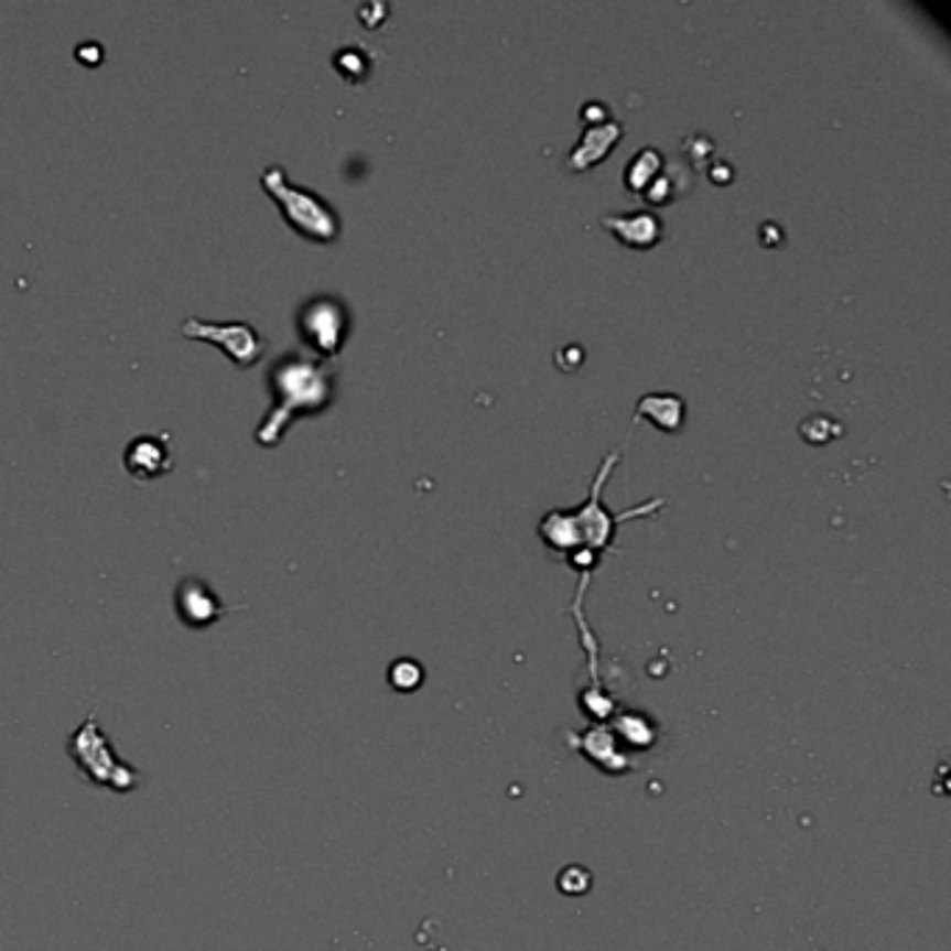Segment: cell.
Returning a JSON list of instances; mask_svg holds the SVG:
<instances>
[{"instance_id":"cell-1","label":"cell","mask_w":951,"mask_h":951,"mask_svg":"<svg viewBox=\"0 0 951 951\" xmlns=\"http://www.w3.org/2000/svg\"><path fill=\"white\" fill-rule=\"evenodd\" d=\"M271 411L262 417L255 439L260 446H277L299 417L327 411L335 397V369L327 360L288 352L268 371Z\"/></svg>"},{"instance_id":"cell-2","label":"cell","mask_w":951,"mask_h":951,"mask_svg":"<svg viewBox=\"0 0 951 951\" xmlns=\"http://www.w3.org/2000/svg\"><path fill=\"white\" fill-rule=\"evenodd\" d=\"M260 185L268 196L274 198L288 226L296 229L302 238L313 240V244H333L341 235V218L333 209V204L318 196V193L307 191V187L293 185L285 167H266L260 173Z\"/></svg>"},{"instance_id":"cell-3","label":"cell","mask_w":951,"mask_h":951,"mask_svg":"<svg viewBox=\"0 0 951 951\" xmlns=\"http://www.w3.org/2000/svg\"><path fill=\"white\" fill-rule=\"evenodd\" d=\"M67 756L76 761L78 774H82L89 785L107 787V790L120 792V796L131 792L140 785L138 767L120 761L109 737L101 732V726H98L96 714H89L82 726L73 732V737L67 739Z\"/></svg>"},{"instance_id":"cell-4","label":"cell","mask_w":951,"mask_h":951,"mask_svg":"<svg viewBox=\"0 0 951 951\" xmlns=\"http://www.w3.org/2000/svg\"><path fill=\"white\" fill-rule=\"evenodd\" d=\"M617 458H619V450L608 452L606 461H603L601 469H597L595 480H592V488H588L586 502H581V506L572 508L570 511L572 525H575V530H577V539H581V548L592 550V553H597V555H601L606 548H612L614 533H617V528L625 522V519L648 517V514H653L656 508L664 506V500H661V497H653V500L642 502V506L628 508V511H619V514L608 511V508L603 506V486H606L608 475H612V466L617 464Z\"/></svg>"},{"instance_id":"cell-5","label":"cell","mask_w":951,"mask_h":951,"mask_svg":"<svg viewBox=\"0 0 951 951\" xmlns=\"http://www.w3.org/2000/svg\"><path fill=\"white\" fill-rule=\"evenodd\" d=\"M296 329L302 344L313 352L318 360H333L349 335V310L341 299L313 296L299 307Z\"/></svg>"},{"instance_id":"cell-6","label":"cell","mask_w":951,"mask_h":951,"mask_svg":"<svg viewBox=\"0 0 951 951\" xmlns=\"http://www.w3.org/2000/svg\"><path fill=\"white\" fill-rule=\"evenodd\" d=\"M182 335H185L187 341H204V344L218 346L238 369L257 366L268 349L266 338L257 333V327H251V324L246 322L213 324L193 315V318L182 322Z\"/></svg>"},{"instance_id":"cell-7","label":"cell","mask_w":951,"mask_h":951,"mask_svg":"<svg viewBox=\"0 0 951 951\" xmlns=\"http://www.w3.org/2000/svg\"><path fill=\"white\" fill-rule=\"evenodd\" d=\"M173 466H176V455H173L167 433H140L123 450V469L131 480H160L171 475Z\"/></svg>"},{"instance_id":"cell-8","label":"cell","mask_w":951,"mask_h":951,"mask_svg":"<svg viewBox=\"0 0 951 951\" xmlns=\"http://www.w3.org/2000/svg\"><path fill=\"white\" fill-rule=\"evenodd\" d=\"M229 608L220 603V597L209 588L202 577H185L176 586V614L187 628H209L218 623Z\"/></svg>"},{"instance_id":"cell-9","label":"cell","mask_w":951,"mask_h":951,"mask_svg":"<svg viewBox=\"0 0 951 951\" xmlns=\"http://www.w3.org/2000/svg\"><path fill=\"white\" fill-rule=\"evenodd\" d=\"M603 229L614 235L628 249H653L664 238V220L650 209H634V213H608L601 218Z\"/></svg>"},{"instance_id":"cell-10","label":"cell","mask_w":951,"mask_h":951,"mask_svg":"<svg viewBox=\"0 0 951 951\" xmlns=\"http://www.w3.org/2000/svg\"><path fill=\"white\" fill-rule=\"evenodd\" d=\"M623 140V123L614 118L603 120V123H592L583 129L581 140L566 156V167L570 171H586V167L597 165L608 156V151Z\"/></svg>"},{"instance_id":"cell-11","label":"cell","mask_w":951,"mask_h":951,"mask_svg":"<svg viewBox=\"0 0 951 951\" xmlns=\"http://www.w3.org/2000/svg\"><path fill=\"white\" fill-rule=\"evenodd\" d=\"M634 417H648L656 428L676 433V430H681V424H684L687 402L678 397V393H670V391L645 393V397L637 402Z\"/></svg>"},{"instance_id":"cell-12","label":"cell","mask_w":951,"mask_h":951,"mask_svg":"<svg viewBox=\"0 0 951 951\" xmlns=\"http://www.w3.org/2000/svg\"><path fill=\"white\" fill-rule=\"evenodd\" d=\"M539 536L550 550H555V553L570 555L581 548V539H577V530L575 525H572L570 511L544 514V519L539 522Z\"/></svg>"},{"instance_id":"cell-13","label":"cell","mask_w":951,"mask_h":951,"mask_svg":"<svg viewBox=\"0 0 951 951\" xmlns=\"http://www.w3.org/2000/svg\"><path fill=\"white\" fill-rule=\"evenodd\" d=\"M661 167H664V154H661L659 149H653V145H645V149H639L637 154L630 156L628 165H625V187H628L630 193H645V187L659 176Z\"/></svg>"},{"instance_id":"cell-14","label":"cell","mask_w":951,"mask_h":951,"mask_svg":"<svg viewBox=\"0 0 951 951\" xmlns=\"http://www.w3.org/2000/svg\"><path fill=\"white\" fill-rule=\"evenodd\" d=\"M581 750L595 761V765L608 770V774H617V767H625L623 756H619L617 750V743H614V734L606 732V728H592V732H586Z\"/></svg>"},{"instance_id":"cell-15","label":"cell","mask_w":951,"mask_h":951,"mask_svg":"<svg viewBox=\"0 0 951 951\" xmlns=\"http://www.w3.org/2000/svg\"><path fill=\"white\" fill-rule=\"evenodd\" d=\"M684 162H676V165H667L661 167L659 176L650 182L648 187H645L642 196L648 198L650 204H672L681 193H687L684 187Z\"/></svg>"},{"instance_id":"cell-16","label":"cell","mask_w":951,"mask_h":951,"mask_svg":"<svg viewBox=\"0 0 951 951\" xmlns=\"http://www.w3.org/2000/svg\"><path fill=\"white\" fill-rule=\"evenodd\" d=\"M333 65H335V71H338L341 76H344L346 82H352V84L364 82V78L369 76V71H371L369 56H366L364 48H357V45H346V48H341L338 54L333 56Z\"/></svg>"},{"instance_id":"cell-17","label":"cell","mask_w":951,"mask_h":951,"mask_svg":"<svg viewBox=\"0 0 951 951\" xmlns=\"http://www.w3.org/2000/svg\"><path fill=\"white\" fill-rule=\"evenodd\" d=\"M424 681V667L413 659H397L388 667V684L397 692L419 690Z\"/></svg>"},{"instance_id":"cell-18","label":"cell","mask_w":951,"mask_h":951,"mask_svg":"<svg viewBox=\"0 0 951 951\" xmlns=\"http://www.w3.org/2000/svg\"><path fill=\"white\" fill-rule=\"evenodd\" d=\"M623 734L625 743L634 745V748H650L653 745V728L645 723L639 714H623V717L617 720V726H614V734Z\"/></svg>"},{"instance_id":"cell-19","label":"cell","mask_w":951,"mask_h":951,"mask_svg":"<svg viewBox=\"0 0 951 951\" xmlns=\"http://www.w3.org/2000/svg\"><path fill=\"white\" fill-rule=\"evenodd\" d=\"M559 887L566 896H583V893H588V887H592V874H588L586 868H581V865H570V868L561 871Z\"/></svg>"},{"instance_id":"cell-20","label":"cell","mask_w":951,"mask_h":951,"mask_svg":"<svg viewBox=\"0 0 951 951\" xmlns=\"http://www.w3.org/2000/svg\"><path fill=\"white\" fill-rule=\"evenodd\" d=\"M76 60L82 62L84 67H98L104 62V48L101 42H82L76 48Z\"/></svg>"},{"instance_id":"cell-21","label":"cell","mask_w":951,"mask_h":951,"mask_svg":"<svg viewBox=\"0 0 951 951\" xmlns=\"http://www.w3.org/2000/svg\"><path fill=\"white\" fill-rule=\"evenodd\" d=\"M581 118L586 120V126L603 123V120H608V109L603 107V104H597V101H588V104H583Z\"/></svg>"}]
</instances>
